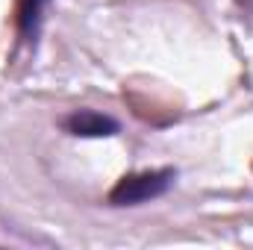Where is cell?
Returning a JSON list of instances; mask_svg holds the SVG:
<instances>
[{"label":"cell","instance_id":"obj_3","mask_svg":"<svg viewBox=\"0 0 253 250\" xmlns=\"http://www.w3.org/2000/svg\"><path fill=\"white\" fill-rule=\"evenodd\" d=\"M59 126H62V132L74 135V138H112L121 132L118 118L97 112V109H74L59 121Z\"/></svg>","mask_w":253,"mask_h":250},{"label":"cell","instance_id":"obj_2","mask_svg":"<svg viewBox=\"0 0 253 250\" xmlns=\"http://www.w3.org/2000/svg\"><path fill=\"white\" fill-rule=\"evenodd\" d=\"M50 0H15L12 6V30H15V50L39 44L42 27H44V12Z\"/></svg>","mask_w":253,"mask_h":250},{"label":"cell","instance_id":"obj_1","mask_svg":"<svg viewBox=\"0 0 253 250\" xmlns=\"http://www.w3.org/2000/svg\"><path fill=\"white\" fill-rule=\"evenodd\" d=\"M177 183V168H150V171H132L124 174L106 194V206L124 209V206H141L156 197H165Z\"/></svg>","mask_w":253,"mask_h":250}]
</instances>
